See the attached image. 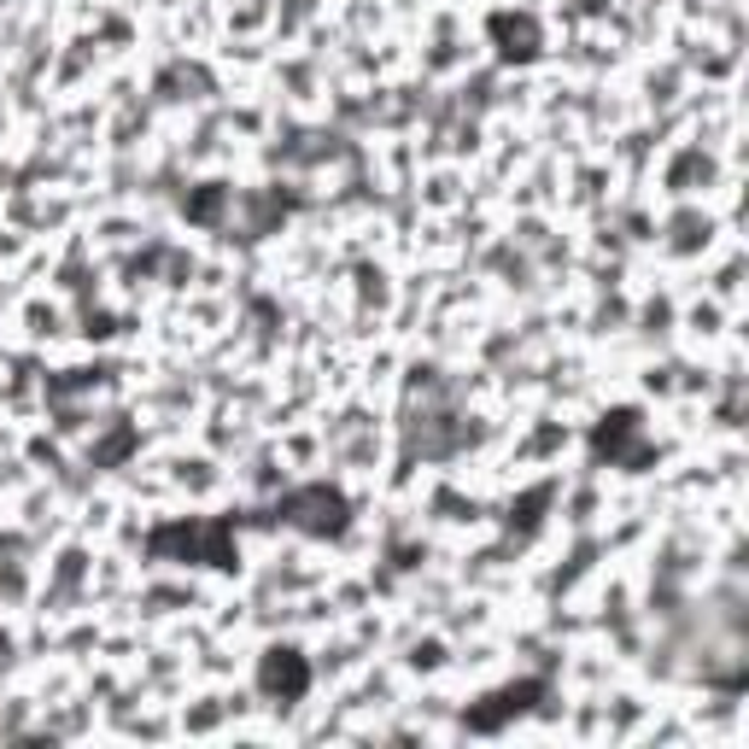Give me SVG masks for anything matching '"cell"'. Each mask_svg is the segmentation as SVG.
<instances>
[{"label": "cell", "instance_id": "cell-1", "mask_svg": "<svg viewBox=\"0 0 749 749\" xmlns=\"http://www.w3.org/2000/svg\"><path fill=\"white\" fill-rule=\"evenodd\" d=\"M264 686L299 697V691H305V668H299V662H270V668H264Z\"/></svg>", "mask_w": 749, "mask_h": 749}]
</instances>
